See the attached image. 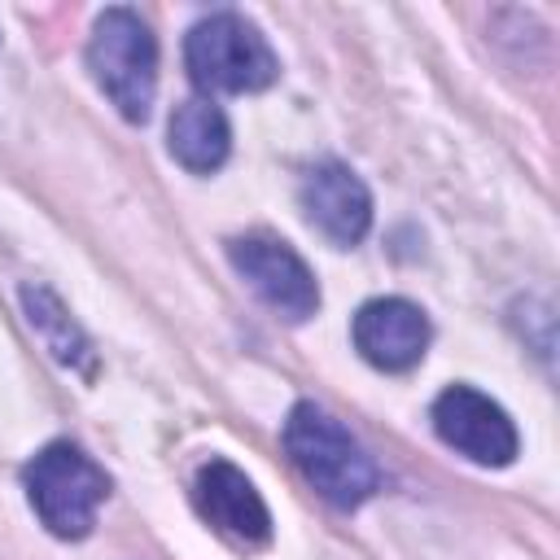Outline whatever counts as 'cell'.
<instances>
[{
	"mask_svg": "<svg viewBox=\"0 0 560 560\" xmlns=\"http://www.w3.org/2000/svg\"><path fill=\"white\" fill-rule=\"evenodd\" d=\"M302 210L332 245H359L372 228V197L341 162H319L302 179Z\"/></svg>",
	"mask_w": 560,
	"mask_h": 560,
	"instance_id": "cell-9",
	"label": "cell"
},
{
	"mask_svg": "<svg viewBox=\"0 0 560 560\" xmlns=\"http://www.w3.org/2000/svg\"><path fill=\"white\" fill-rule=\"evenodd\" d=\"M433 429L451 451L486 468H503L521 451L512 416L472 385H451L433 398Z\"/></svg>",
	"mask_w": 560,
	"mask_h": 560,
	"instance_id": "cell-5",
	"label": "cell"
},
{
	"mask_svg": "<svg viewBox=\"0 0 560 560\" xmlns=\"http://www.w3.org/2000/svg\"><path fill=\"white\" fill-rule=\"evenodd\" d=\"M184 61L192 83L206 92H258L280 74V61L262 31L232 9H219L188 31Z\"/></svg>",
	"mask_w": 560,
	"mask_h": 560,
	"instance_id": "cell-4",
	"label": "cell"
},
{
	"mask_svg": "<svg viewBox=\"0 0 560 560\" xmlns=\"http://www.w3.org/2000/svg\"><path fill=\"white\" fill-rule=\"evenodd\" d=\"M228 258L236 267V276L284 319H306L319 311V284L311 276V267L276 236L249 232V236H232L228 241Z\"/></svg>",
	"mask_w": 560,
	"mask_h": 560,
	"instance_id": "cell-6",
	"label": "cell"
},
{
	"mask_svg": "<svg viewBox=\"0 0 560 560\" xmlns=\"http://www.w3.org/2000/svg\"><path fill=\"white\" fill-rule=\"evenodd\" d=\"M166 144H171V158L184 166V171H197V175H210L228 162L232 153V127L223 118V109L206 96H188L184 105H175L171 114V127H166Z\"/></svg>",
	"mask_w": 560,
	"mask_h": 560,
	"instance_id": "cell-10",
	"label": "cell"
},
{
	"mask_svg": "<svg viewBox=\"0 0 560 560\" xmlns=\"http://www.w3.org/2000/svg\"><path fill=\"white\" fill-rule=\"evenodd\" d=\"M192 503H197L201 521L214 525L236 547H262L271 538V512H267L262 494L228 459H210V464L197 468V477H192Z\"/></svg>",
	"mask_w": 560,
	"mask_h": 560,
	"instance_id": "cell-7",
	"label": "cell"
},
{
	"mask_svg": "<svg viewBox=\"0 0 560 560\" xmlns=\"http://www.w3.org/2000/svg\"><path fill=\"white\" fill-rule=\"evenodd\" d=\"M354 350L381 372H407L429 350V315L407 298H372L350 324Z\"/></svg>",
	"mask_w": 560,
	"mask_h": 560,
	"instance_id": "cell-8",
	"label": "cell"
},
{
	"mask_svg": "<svg viewBox=\"0 0 560 560\" xmlns=\"http://www.w3.org/2000/svg\"><path fill=\"white\" fill-rule=\"evenodd\" d=\"M88 70L127 122H144L158 92V39L136 9H105L88 39Z\"/></svg>",
	"mask_w": 560,
	"mask_h": 560,
	"instance_id": "cell-2",
	"label": "cell"
},
{
	"mask_svg": "<svg viewBox=\"0 0 560 560\" xmlns=\"http://www.w3.org/2000/svg\"><path fill=\"white\" fill-rule=\"evenodd\" d=\"M284 451L298 464V472L332 503V508H359L381 490L376 459L359 446V438L328 416L315 402H298L284 420Z\"/></svg>",
	"mask_w": 560,
	"mask_h": 560,
	"instance_id": "cell-1",
	"label": "cell"
},
{
	"mask_svg": "<svg viewBox=\"0 0 560 560\" xmlns=\"http://www.w3.org/2000/svg\"><path fill=\"white\" fill-rule=\"evenodd\" d=\"M22 486L39 525L57 538H83L109 494L105 468L74 442H48L44 451H35L22 472Z\"/></svg>",
	"mask_w": 560,
	"mask_h": 560,
	"instance_id": "cell-3",
	"label": "cell"
},
{
	"mask_svg": "<svg viewBox=\"0 0 560 560\" xmlns=\"http://www.w3.org/2000/svg\"><path fill=\"white\" fill-rule=\"evenodd\" d=\"M22 311H26V324L35 328V337L48 346V354L66 368H79L83 376L96 372V354H92V341L83 337V328L70 319V311L61 306V298L44 284H26L22 289Z\"/></svg>",
	"mask_w": 560,
	"mask_h": 560,
	"instance_id": "cell-11",
	"label": "cell"
}]
</instances>
